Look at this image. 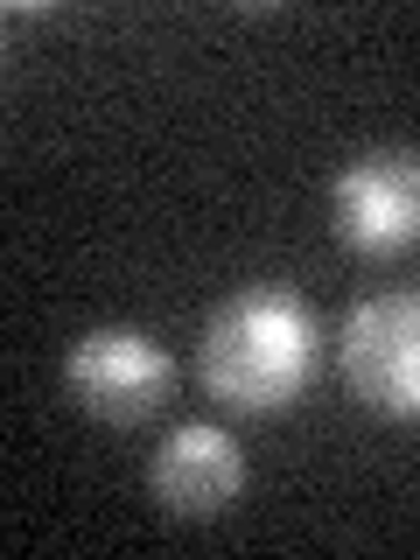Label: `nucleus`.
Returning a JSON list of instances; mask_svg holds the SVG:
<instances>
[{
  "mask_svg": "<svg viewBox=\"0 0 420 560\" xmlns=\"http://www.w3.org/2000/svg\"><path fill=\"white\" fill-rule=\"evenodd\" d=\"M148 490L168 518H218V512H232V498L245 490V455L224 428L189 420V428H175L168 442L154 448Z\"/></svg>",
  "mask_w": 420,
  "mask_h": 560,
  "instance_id": "obj_5",
  "label": "nucleus"
},
{
  "mask_svg": "<svg viewBox=\"0 0 420 560\" xmlns=\"http://www.w3.org/2000/svg\"><path fill=\"white\" fill-rule=\"evenodd\" d=\"M337 372L358 407L385 420H420V288L372 294L343 315Z\"/></svg>",
  "mask_w": 420,
  "mask_h": 560,
  "instance_id": "obj_2",
  "label": "nucleus"
},
{
  "mask_svg": "<svg viewBox=\"0 0 420 560\" xmlns=\"http://www.w3.org/2000/svg\"><path fill=\"white\" fill-rule=\"evenodd\" d=\"M337 238L364 259H399L420 245V148H364L329 183Z\"/></svg>",
  "mask_w": 420,
  "mask_h": 560,
  "instance_id": "obj_4",
  "label": "nucleus"
},
{
  "mask_svg": "<svg viewBox=\"0 0 420 560\" xmlns=\"http://www.w3.org/2000/svg\"><path fill=\"white\" fill-rule=\"evenodd\" d=\"M315 308L288 280H253L210 308L197 337L203 393L224 413H280L308 393L315 378Z\"/></svg>",
  "mask_w": 420,
  "mask_h": 560,
  "instance_id": "obj_1",
  "label": "nucleus"
},
{
  "mask_svg": "<svg viewBox=\"0 0 420 560\" xmlns=\"http://www.w3.org/2000/svg\"><path fill=\"white\" fill-rule=\"evenodd\" d=\"M63 393H70L78 413L105 420V428H140V420H154L168 407L175 358L148 329L105 323V329H84V337L63 350Z\"/></svg>",
  "mask_w": 420,
  "mask_h": 560,
  "instance_id": "obj_3",
  "label": "nucleus"
}]
</instances>
